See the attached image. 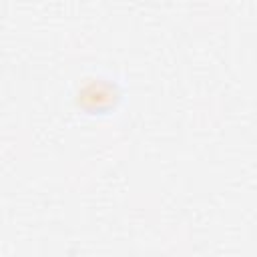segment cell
<instances>
[{"mask_svg":"<svg viewBox=\"0 0 257 257\" xmlns=\"http://www.w3.org/2000/svg\"><path fill=\"white\" fill-rule=\"evenodd\" d=\"M118 100H120V88L116 86V82L100 76L86 78V82H82L76 90V104L90 114L104 112L112 108Z\"/></svg>","mask_w":257,"mask_h":257,"instance_id":"6da1fadb","label":"cell"}]
</instances>
